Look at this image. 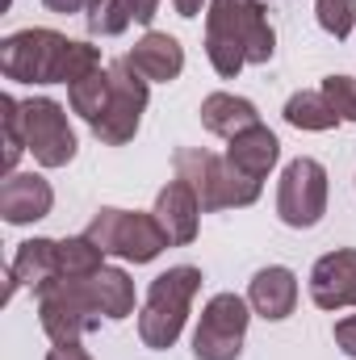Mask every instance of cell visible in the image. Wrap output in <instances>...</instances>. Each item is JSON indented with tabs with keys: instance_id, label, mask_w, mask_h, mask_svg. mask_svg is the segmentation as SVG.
I'll return each mask as SVG.
<instances>
[{
	"instance_id": "1",
	"label": "cell",
	"mask_w": 356,
	"mask_h": 360,
	"mask_svg": "<svg viewBox=\"0 0 356 360\" xmlns=\"http://www.w3.org/2000/svg\"><path fill=\"white\" fill-rule=\"evenodd\" d=\"M276 55V30L268 25L265 0H210L205 8V59L222 80H235L248 63Z\"/></svg>"
},
{
	"instance_id": "2",
	"label": "cell",
	"mask_w": 356,
	"mask_h": 360,
	"mask_svg": "<svg viewBox=\"0 0 356 360\" xmlns=\"http://www.w3.org/2000/svg\"><path fill=\"white\" fill-rule=\"evenodd\" d=\"M201 281H205L201 269L177 264V269L160 272L147 285V297H143V310H139V340H143V348L168 352L177 344L184 323H189L193 297L201 293Z\"/></svg>"
},
{
	"instance_id": "3",
	"label": "cell",
	"mask_w": 356,
	"mask_h": 360,
	"mask_svg": "<svg viewBox=\"0 0 356 360\" xmlns=\"http://www.w3.org/2000/svg\"><path fill=\"white\" fill-rule=\"evenodd\" d=\"M72 51H76V38L46 25H30L0 42V72L13 84H63Z\"/></svg>"
},
{
	"instance_id": "4",
	"label": "cell",
	"mask_w": 356,
	"mask_h": 360,
	"mask_svg": "<svg viewBox=\"0 0 356 360\" xmlns=\"http://www.w3.org/2000/svg\"><path fill=\"white\" fill-rule=\"evenodd\" d=\"M172 172L180 180L193 184L197 201L205 214H218V210H248L260 201V180H248L243 172H235L227 164V155H214L205 147H180L172 155Z\"/></svg>"
},
{
	"instance_id": "5",
	"label": "cell",
	"mask_w": 356,
	"mask_h": 360,
	"mask_svg": "<svg viewBox=\"0 0 356 360\" xmlns=\"http://www.w3.org/2000/svg\"><path fill=\"white\" fill-rule=\"evenodd\" d=\"M84 235L105 256H117L126 264H151V260H160L164 248H172V239H168V231L160 226L155 214L117 210V205H101L92 214V222L84 226Z\"/></svg>"
},
{
	"instance_id": "6",
	"label": "cell",
	"mask_w": 356,
	"mask_h": 360,
	"mask_svg": "<svg viewBox=\"0 0 356 360\" xmlns=\"http://www.w3.org/2000/svg\"><path fill=\"white\" fill-rule=\"evenodd\" d=\"M34 297H38V323H42V331H46L51 344H80L105 319L89 293V276H80V281L55 276Z\"/></svg>"
},
{
	"instance_id": "7",
	"label": "cell",
	"mask_w": 356,
	"mask_h": 360,
	"mask_svg": "<svg viewBox=\"0 0 356 360\" xmlns=\"http://www.w3.org/2000/svg\"><path fill=\"white\" fill-rule=\"evenodd\" d=\"M147 101H151V80H143L130 59H113L109 63V105L105 113L92 122V134L96 143L105 147H126L134 143L139 126H143V113H147Z\"/></svg>"
},
{
	"instance_id": "8",
	"label": "cell",
	"mask_w": 356,
	"mask_h": 360,
	"mask_svg": "<svg viewBox=\"0 0 356 360\" xmlns=\"http://www.w3.org/2000/svg\"><path fill=\"white\" fill-rule=\"evenodd\" d=\"M327 197H331L327 168L310 155H298V160L285 164V172L276 180V218L289 231H310V226L323 222Z\"/></svg>"
},
{
	"instance_id": "9",
	"label": "cell",
	"mask_w": 356,
	"mask_h": 360,
	"mask_svg": "<svg viewBox=\"0 0 356 360\" xmlns=\"http://www.w3.org/2000/svg\"><path fill=\"white\" fill-rule=\"evenodd\" d=\"M252 323V302L239 293H214L201 306L197 331H193V356L197 360H239Z\"/></svg>"
},
{
	"instance_id": "10",
	"label": "cell",
	"mask_w": 356,
	"mask_h": 360,
	"mask_svg": "<svg viewBox=\"0 0 356 360\" xmlns=\"http://www.w3.org/2000/svg\"><path fill=\"white\" fill-rule=\"evenodd\" d=\"M21 126H25V147L38 168H68L76 160L80 143H76V130L59 101H51V96L21 101Z\"/></svg>"
},
{
	"instance_id": "11",
	"label": "cell",
	"mask_w": 356,
	"mask_h": 360,
	"mask_svg": "<svg viewBox=\"0 0 356 360\" xmlns=\"http://www.w3.org/2000/svg\"><path fill=\"white\" fill-rule=\"evenodd\" d=\"M310 302L327 314L356 306V248H336L310 269Z\"/></svg>"
},
{
	"instance_id": "12",
	"label": "cell",
	"mask_w": 356,
	"mask_h": 360,
	"mask_svg": "<svg viewBox=\"0 0 356 360\" xmlns=\"http://www.w3.org/2000/svg\"><path fill=\"white\" fill-rule=\"evenodd\" d=\"M55 205V188L51 180L38 172H13L0 180V218L8 226H30L38 218H46Z\"/></svg>"
},
{
	"instance_id": "13",
	"label": "cell",
	"mask_w": 356,
	"mask_h": 360,
	"mask_svg": "<svg viewBox=\"0 0 356 360\" xmlns=\"http://www.w3.org/2000/svg\"><path fill=\"white\" fill-rule=\"evenodd\" d=\"M155 218H160V226L168 231V239H172V248H189L193 239H197V226H201V201H197V193H193V184L189 180H168L160 193H155V210H151Z\"/></svg>"
},
{
	"instance_id": "14",
	"label": "cell",
	"mask_w": 356,
	"mask_h": 360,
	"mask_svg": "<svg viewBox=\"0 0 356 360\" xmlns=\"http://www.w3.org/2000/svg\"><path fill=\"white\" fill-rule=\"evenodd\" d=\"M59 276V239H25L8 264V289H4V302H13L17 289H42L46 281Z\"/></svg>"
},
{
	"instance_id": "15",
	"label": "cell",
	"mask_w": 356,
	"mask_h": 360,
	"mask_svg": "<svg viewBox=\"0 0 356 360\" xmlns=\"http://www.w3.org/2000/svg\"><path fill=\"white\" fill-rule=\"evenodd\" d=\"M248 302H252V314H260L268 323H281L298 310V276L285 264H268L252 276L248 285Z\"/></svg>"
},
{
	"instance_id": "16",
	"label": "cell",
	"mask_w": 356,
	"mask_h": 360,
	"mask_svg": "<svg viewBox=\"0 0 356 360\" xmlns=\"http://www.w3.org/2000/svg\"><path fill=\"white\" fill-rule=\"evenodd\" d=\"M126 59H130V68H134L143 80H151V84H172L180 72H184V46H180V38L160 34V30H147V34L134 42V51H130Z\"/></svg>"
},
{
	"instance_id": "17",
	"label": "cell",
	"mask_w": 356,
	"mask_h": 360,
	"mask_svg": "<svg viewBox=\"0 0 356 360\" xmlns=\"http://www.w3.org/2000/svg\"><path fill=\"white\" fill-rule=\"evenodd\" d=\"M276 160H281V139L268 130L265 122L252 126V130H243V134H235L227 143V164L235 172H243L248 180H260L265 184L268 172L276 168Z\"/></svg>"
},
{
	"instance_id": "18",
	"label": "cell",
	"mask_w": 356,
	"mask_h": 360,
	"mask_svg": "<svg viewBox=\"0 0 356 360\" xmlns=\"http://www.w3.org/2000/svg\"><path fill=\"white\" fill-rule=\"evenodd\" d=\"M197 117H201V126H205L214 139H227V143H231L235 134L260 126V109H256L248 96H235V92H210V96L201 101Z\"/></svg>"
},
{
	"instance_id": "19",
	"label": "cell",
	"mask_w": 356,
	"mask_h": 360,
	"mask_svg": "<svg viewBox=\"0 0 356 360\" xmlns=\"http://www.w3.org/2000/svg\"><path fill=\"white\" fill-rule=\"evenodd\" d=\"M89 293L96 302V310L109 319V323H122L134 314V281L126 276V269H105L89 276Z\"/></svg>"
},
{
	"instance_id": "20",
	"label": "cell",
	"mask_w": 356,
	"mask_h": 360,
	"mask_svg": "<svg viewBox=\"0 0 356 360\" xmlns=\"http://www.w3.org/2000/svg\"><path fill=\"white\" fill-rule=\"evenodd\" d=\"M285 122L293 130H310V134H323V130H336L340 126V113L331 109V101L323 92H293L285 101Z\"/></svg>"
},
{
	"instance_id": "21",
	"label": "cell",
	"mask_w": 356,
	"mask_h": 360,
	"mask_svg": "<svg viewBox=\"0 0 356 360\" xmlns=\"http://www.w3.org/2000/svg\"><path fill=\"white\" fill-rule=\"evenodd\" d=\"M68 105H72V113H80L92 126L105 113V105H109V68H96L84 80L68 84Z\"/></svg>"
},
{
	"instance_id": "22",
	"label": "cell",
	"mask_w": 356,
	"mask_h": 360,
	"mask_svg": "<svg viewBox=\"0 0 356 360\" xmlns=\"http://www.w3.org/2000/svg\"><path fill=\"white\" fill-rule=\"evenodd\" d=\"M105 269V252L92 243L89 235H72V239H59V276H92V272Z\"/></svg>"
},
{
	"instance_id": "23",
	"label": "cell",
	"mask_w": 356,
	"mask_h": 360,
	"mask_svg": "<svg viewBox=\"0 0 356 360\" xmlns=\"http://www.w3.org/2000/svg\"><path fill=\"white\" fill-rule=\"evenodd\" d=\"M92 38H117L134 25V0H92L84 13Z\"/></svg>"
},
{
	"instance_id": "24",
	"label": "cell",
	"mask_w": 356,
	"mask_h": 360,
	"mask_svg": "<svg viewBox=\"0 0 356 360\" xmlns=\"http://www.w3.org/2000/svg\"><path fill=\"white\" fill-rule=\"evenodd\" d=\"M0 122H4V160H0V168H4V176H13L30 147H25V126H21V101L8 96V92L0 96Z\"/></svg>"
},
{
	"instance_id": "25",
	"label": "cell",
	"mask_w": 356,
	"mask_h": 360,
	"mask_svg": "<svg viewBox=\"0 0 356 360\" xmlns=\"http://www.w3.org/2000/svg\"><path fill=\"white\" fill-rule=\"evenodd\" d=\"M314 17L336 42H344L356 30V0H314Z\"/></svg>"
},
{
	"instance_id": "26",
	"label": "cell",
	"mask_w": 356,
	"mask_h": 360,
	"mask_svg": "<svg viewBox=\"0 0 356 360\" xmlns=\"http://www.w3.org/2000/svg\"><path fill=\"white\" fill-rule=\"evenodd\" d=\"M319 92L331 101V109L340 113V122H356V80L352 76H327Z\"/></svg>"
},
{
	"instance_id": "27",
	"label": "cell",
	"mask_w": 356,
	"mask_h": 360,
	"mask_svg": "<svg viewBox=\"0 0 356 360\" xmlns=\"http://www.w3.org/2000/svg\"><path fill=\"white\" fill-rule=\"evenodd\" d=\"M336 348H340L344 356H356V314H348V319L336 323Z\"/></svg>"
},
{
	"instance_id": "28",
	"label": "cell",
	"mask_w": 356,
	"mask_h": 360,
	"mask_svg": "<svg viewBox=\"0 0 356 360\" xmlns=\"http://www.w3.org/2000/svg\"><path fill=\"white\" fill-rule=\"evenodd\" d=\"M46 360H92V352L80 348V344H55V348L46 352Z\"/></svg>"
},
{
	"instance_id": "29",
	"label": "cell",
	"mask_w": 356,
	"mask_h": 360,
	"mask_svg": "<svg viewBox=\"0 0 356 360\" xmlns=\"http://www.w3.org/2000/svg\"><path fill=\"white\" fill-rule=\"evenodd\" d=\"M42 4H46L51 13H63V17H68V13H89L92 0H42Z\"/></svg>"
},
{
	"instance_id": "30",
	"label": "cell",
	"mask_w": 356,
	"mask_h": 360,
	"mask_svg": "<svg viewBox=\"0 0 356 360\" xmlns=\"http://www.w3.org/2000/svg\"><path fill=\"white\" fill-rule=\"evenodd\" d=\"M155 13H160V0H134V21L139 25H151Z\"/></svg>"
},
{
	"instance_id": "31",
	"label": "cell",
	"mask_w": 356,
	"mask_h": 360,
	"mask_svg": "<svg viewBox=\"0 0 356 360\" xmlns=\"http://www.w3.org/2000/svg\"><path fill=\"white\" fill-rule=\"evenodd\" d=\"M172 8H177L180 17H189V21H193V17H201V13L210 8V0H172Z\"/></svg>"
}]
</instances>
